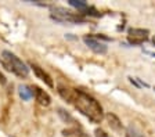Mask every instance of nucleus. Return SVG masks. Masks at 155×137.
<instances>
[{"label": "nucleus", "instance_id": "f3484780", "mask_svg": "<svg viewBox=\"0 0 155 137\" xmlns=\"http://www.w3.org/2000/svg\"><path fill=\"white\" fill-rule=\"evenodd\" d=\"M0 83H2V85H6V83H7L6 78H4V75L2 73V72H0Z\"/></svg>", "mask_w": 155, "mask_h": 137}, {"label": "nucleus", "instance_id": "9b49d317", "mask_svg": "<svg viewBox=\"0 0 155 137\" xmlns=\"http://www.w3.org/2000/svg\"><path fill=\"white\" fill-rule=\"evenodd\" d=\"M18 90H19V97L22 98L24 101H28V100H31V98H32L33 93H32V89H31V87L21 85L18 87Z\"/></svg>", "mask_w": 155, "mask_h": 137}, {"label": "nucleus", "instance_id": "39448f33", "mask_svg": "<svg viewBox=\"0 0 155 137\" xmlns=\"http://www.w3.org/2000/svg\"><path fill=\"white\" fill-rule=\"evenodd\" d=\"M83 42H84V44L90 50H93L96 54H105L107 50H108L105 43L100 42V40L97 39V38H94V36H84Z\"/></svg>", "mask_w": 155, "mask_h": 137}, {"label": "nucleus", "instance_id": "ddd939ff", "mask_svg": "<svg viewBox=\"0 0 155 137\" xmlns=\"http://www.w3.org/2000/svg\"><path fill=\"white\" fill-rule=\"evenodd\" d=\"M62 134L64 136H75V134H81V136H84V133L79 129V127H72V129H65L62 130Z\"/></svg>", "mask_w": 155, "mask_h": 137}, {"label": "nucleus", "instance_id": "f03ea898", "mask_svg": "<svg viewBox=\"0 0 155 137\" xmlns=\"http://www.w3.org/2000/svg\"><path fill=\"white\" fill-rule=\"evenodd\" d=\"M2 65L19 78H26L29 75V68L25 65V62L8 50H4L2 53Z\"/></svg>", "mask_w": 155, "mask_h": 137}, {"label": "nucleus", "instance_id": "0eeeda50", "mask_svg": "<svg viewBox=\"0 0 155 137\" xmlns=\"http://www.w3.org/2000/svg\"><path fill=\"white\" fill-rule=\"evenodd\" d=\"M31 68L33 69V72H35V75L38 76V78L40 79L42 82H45V83L48 86V87H54V82H53L51 76L48 75V73L45 71V69L40 68V67L36 65V64H33V62H31Z\"/></svg>", "mask_w": 155, "mask_h": 137}, {"label": "nucleus", "instance_id": "6ab92c4d", "mask_svg": "<svg viewBox=\"0 0 155 137\" xmlns=\"http://www.w3.org/2000/svg\"><path fill=\"white\" fill-rule=\"evenodd\" d=\"M126 137H132V134H129L127 132H126Z\"/></svg>", "mask_w": 155, "mask_h": 137}, {"label": "nucleus", "instance_id": "7ed1b4c3", "mask_svg": "<svg viewBox=\"0 0 155 137\" xmlns=\"http://www.w3.org/2000/svg\"><path fill=\"white\" fill-rule=\"evenodd\" d=\"M51 18L57 22L61 24H76V22H84V18L81 15H74L71 11L65 10L62 7H54L51 13Z\"/></svg>", "mask_w": 155, "mask_h": 137}, {"label": "nucleus", "instance_id": "4468645a", "mask_svg": "<svg viewBox=\"0 0 155 137\" xmlns=\"http://www.w3.org/2000/svg\"><path fill=\"white\" fill-rule=\"evenodd\" d=\"M127 133L129 134H132V137H145L144 134L141 133V132H139L136 127H133V126H129L127 127Z\"/></svg>", "mask_w": 155, "mask_h": 137}, {"label": "nucleus", "instance_id": "423d86ee", "mask_svg": "<svg viewBox=\"0 0 155 137\" xmlns=\"http://www.w3.org/2000/svg\"><path fill=\"white\" fill-rule=\"evenodd\" d=\"M31 89H32V93H33V96H35L36 101L40 105L48 107V105L51 104V97H50V94H48L47 91H45L43 89L39 87V86H32Z\"/></svg>", "mask_w": 155, "mask_h": 137}, {"label": "nucleus", "instance_id": "f8f14e48", "mask_svg": "<svg viewBox=\"0 0 155 137\" xmlns=\"http://www.w3.org/2000/svg\"><path fill=\"white\" fill-rule=\"evenodd\" d=\"M68 4L75 7V8H78L79 11H86L87 8H89V4H87L86 2H83V0H69Z\"/></svg>", "mask_w": 155, "mask_h": 137}, {"label": "nucleus", "instance_id": "6e6552de", "mask_svg": "<svg viewBox=\"0 0 155 137\" xmlns=\"http://www.w3.org/2000/svg\"><path fill=\"white\" fill-rule=\"evenodd\" d=\"M57 114H58V116H60V119H61L62 122H65V123H68V125H72L74 127H79V126H78L76 119H75V118L72 116L69 112L65 111L64 108H58Z\"/></svg>", "mask_w": 155, "mask_h": 137}, {"label": "nucleus", "instance_id": "a211bd4d", "mask_svg": "<svg viewBox=\"0 0 155 137\" xmlns=\"http://www.w3.org/2000/svg\"><path fill=\"white\" fill-rule=\"evenodd\" d=\"M152 44L155 46V36H152Z\"/></svg>", "mask_w": 155, "mask_h": 137}, {"label": "nucleus", "instance_id": "f257e3e1", "mask_svg": "<svg viewBox=\"0 0 155 137\" xmlns=\"http://www.w3.org/2000/svg\"><path fill=\"white\" fill-rule=\"evenodd\" d=\"M71 104L93 123H100L103 121L104 118L103 107L93 96L87 94V93H84L82 90H74Z\"/></svg>", "mask_w": 155, "mask_h": 137}, {"label": "nucleus", "instance_id": "2eb2a0df", "mask_svg": "<svg viewBox=\"0 0 155 137\" xmlns=\"http://www.w3.org/2000/svg\"><path fill=\"white\" fill-rule=\"evenodd\" d=\"M129 80H130V83H132V85H134L136 87H139V89L143 87V86H144V87H148V85H147V83H143V82H140L137 78H132V76H130Z\"/></svg>", "mask_w": 155, "mask_h": 137}, {"label": "nucleus", "instance_id": "20e7f679", "mask_svg": "<svg viewBox=\"0 0 155 137\" xmlns=\"http://www.w3.org/2000/svg\"><path fill=\"white\" fill-rule=\"evenodd\" d=\"M148 29H141V28H129L127 29V40L132 44H143L148 39Z\"/></svg>", "mask_w": 155, "mask_h": 137}, {"label": "nucleus", "instance_id": "dca6fc26", "mask_svg": "<svg viewBox=\"0 0 155 137\" xmlns=\"http://www.w3.org/2000/svg\"><path fill=\"white\" fill-rule=\"evenodd\" d=\"M94 134H96V137H110L107 134V132L103 130V129H96V130H94Z\"/></svg>", "mask_w": 155, "mask_h": 137}, {"label": "nucleus", "instance_id": "aec40b11", "mask_svg": "<svg viewBox=\"0 0 155 137\" xmlns=\"http://www.w3.org/2000/svg\"><path fill=\"white\" fill-rule=\"evenodd\" d=\"M154 90H155V87H154Z\"/></svg>", "mask_w": 155, "mask_h": 137}, {"label": "nucleus", "instance_id": "1a4fd4ad", "mask_svg": "<svg viewBox=\"0 0 155 137\" xmlns=\"http://www.w3.org/2000/svg\"><path fill=\"white\" fill-rule=\"evenodd\" d=\"M105 119L108 121V125L111 126V129H114V130H116V132H119L120 129H122V122H120V119L116 116L115 114L108 112V114L105 115Z\"/></svg>", "mask_w": 155, "mask_h": 137}, {"label": "nucleus", "instance_id": "9d476101", "mask_svg": "<svg viewBox=\"0 0 155 137\" xmlns=\"http://www.w3.org/2000/svg\"><path fill=\"white\" fill-rule=\"evenodd\" d=\"M74 90H75V89L67 87V86H58V94L61 96L65 101L69 103V104H71L72 96H74Z\"/></svg>", "mask_w": 155, "mask_h": 137}]
</instances>
